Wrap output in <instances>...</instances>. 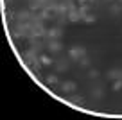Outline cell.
<instances>
[{
  "instance_id": "1",
  "label": "cell",
  "mask_w": 122,
  "mask_h": 120,
  "mask_svg": "<svg viewBox=\"0 0 122 120\" xmlns=\"http://www.w3.org/2000/svg\"><path fill=\"white\" fill-rule=\"evenodd\" d=\"M68 56L72 57V59H83V57H86V49H83V47H74V49L68 50Z\"/></svg>"
},
{
  "instance_id": "2",
  "label": "cell",
  "mask_w": 122,
  "mask_h": 120,
  "mask_svg": "<svg viewBox=\"0 0 122 120\" xmlns=\"http://www.w3.org/2000/svg\"><path fill=\"white\" fill-rule=\"evenodd\" d=\"M68 20L70 22H79V20H83V16H81V13H77L76 9H72V11L68 13Z\"/></svg>"
},
{
  "instance_id": "3",
  "label": "cell",
  "mask_w": 122,
  "mask_h": 120,
  "mask_svg": "<svg viewBox=\"0 0 122 120\" xmlns=\"http://www.w3.org/2000/svg\"><path fill=\"white\" fill-rule=\"evenodd\" d=\"M47 34H49V38H59L61 34H63V30H61V29H57V27H54V29H50Z\"/></svg>"
},
{
  "instance_id": "4",
  "label": "cell",
  "mask_w": 122,
  "mask_h": 120,
  "mask_svg": "<svg viewBox=\"0 0 122 120\" xmlns=\"http://www.w3.org/2000/svg\"><path fill=\"white\" fill-rule=\"evenodd\" d=\"M61 86H63L65 91H74L76 90V83H72V81H66V83H63Z\"/></svg>"
},
{
  "instance_id": "5",
  "label": "cell",
  "mask_w": 122,
  "mask_h": 120,
  "mask_svg": "<svg viewBox=\"0 0 122 120\" xmlns=\"http://www.w3.org/2000/svg\"><path fill=\"white\" fill-rule=\"evenodd\" d=\"M49 49L52 50V52H57V50L63 49V45H61L59 41H50V43H49Z\"/></svg>"
},
{
  "instance_id": "6",
  "label": "cell",
  "mask_w": 122,
  "mask_h": 120,
  "mask_svg": "<svg viewBox=\"0 0 122 120\" xmlns=\"http://www.w3.org/2000/svg\"><path fill=\"white\" fill-rule=\"evenodd\" d=\"M108 75H110V79H115V81H117V79H122V72L120 70H111Z\"/></svg>"
},
{
  "instance_id": "7",
  "label": "cell",
  "mask_w": 122,
  "mask_h": 120,
  "mask_svg": "<svg viewBox=\"0 0 122 120\" xmlns=\"http://www.w3.org/2000/svg\"><path fill=\"white\" fill-rule=\"evenodd\" d=\"M40 63H41V65H52V57H49V56H40Z\"/></svg>"
},
{
  "instance_id": "8",
  "label": "cell",
  "mask_w": 122,
  "mask_h": 120,
  "mask_svg": "<svg viewBox=\"0 0 122 120\" xmlns=\"http://www.w3.org/2000/svg\"><path fill=\"white\" fill-rule=\"evenodd\" d=\"M83 20H84L86 23H93V22H95V16H93V15H88V13H86V15L83 16Z\"/></svg>"
},
{
  "instance_id": "9",
  "label": "cell",
  "mask_w": 122,
  "mask_h": 120,
  "mask_svg": "<svg viewBox=\"0 0 122 120\" xmlns=\"http://www.w3.org/2000/svg\"><path fill=\"white\" fill-rule=\"evenodd\" d=\"M77 2H79V5H90V4H93V0H77Z\"/></svg>"
},
{
  "instance_id": "10",
  "label": "cell",
  "mask_w": 122,
  "mask_h": 120,
  "mask_svg": "<svg viewBox=\"0 0 122 120\" xmlns=\"http://www.w3.org/2000/svg\"><path fill=\"white\" fill-rule=\"evenodd\" d=\"M120 86H122V79H117L113 84V90H120Z\"/></svg>"
},
{
  "instance_id": "11",
  "label": "cell",
  "mask_w": 122,
  "mask_h": 120,
  "mask_svg": "<svg viewBox=\"0 0 122 120\" xmlns=\"http://www.w3.org/2000/svg\"><path fill=\"white\" fill-rule=\"evenodd\" d=\"M110 11H111V13H120V11H122V7L115 4V5H111V9H110Z\"/></svg>"
},
{
  "instance_id": "12",
  "label": "cell",
  "mask_w": 122,
  "mask_h": 120,
  "mask_svg": "<svg viewBox=\"0 0 122 120\" xmlns=\"http://www.w3.org/2000/svg\"><path fill=\"white\" fill-rule=\"evenodd\" d=\"M47 81H49V84H56V83H57V77H54V75H50V77L47 79Z\"/></svg>"
},
{
  "instance_id": "13",
  "label": "cell",
  "mask_w": 122,
  "mask_h": 120,
  "mask_svg": "<svg viewBox=\"0 0 122 120\" xmlns=\"http://www.w3.org/2000/svg\"><path fill=\"white\" fill-rule=\"evenodd\" d=\"M88 75L93 79V77H97V75H99V72H97V70H90V72H88Z\"/></svg>"
},
{
  "instance_id": "14",
  "label": "cell",
  "mask_w": 122,
  "mask_h": 120,
  "mask_svg": "<svg viewBox=\"0 0 122 120\" xmlns=\"http://www.w3.org/2000/svg\"><path fill=\"white\" fill-rule=\"evenodd\" d=\"M57 70H66V65L65 63H59V65H57Z\"/></svg>"
},
{
  "instance_id": "15",
  "label": "cell",
  "mask_w": 122,
  "mask_h": 120,
  "mask_svg": "<svg viewBox=\"0 0 122 120\" xmlns=\"http://www.w3.org/2000/svg\"><path fill=\"white\" fill-rule=\"evenodd\" d=\"M120 2H122V0H120Z\"/></svg>"
}]
</instances>
